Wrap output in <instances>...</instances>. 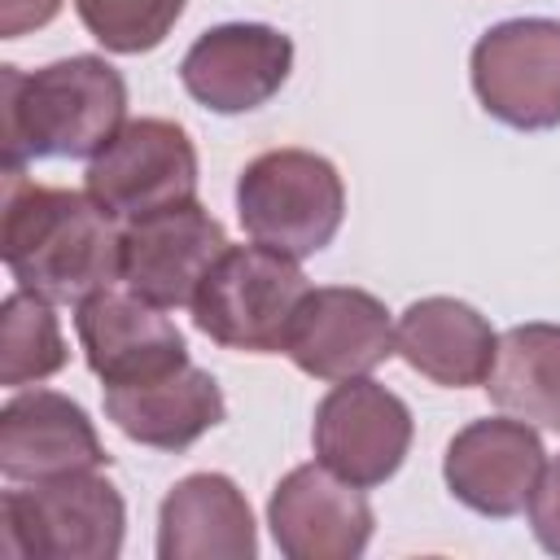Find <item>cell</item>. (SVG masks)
I'll return each mask as SVG.
<instances>
[{
  "label": "cell",
  "instance_id": "9",
  "mask_svg": "<svg viewBox=\"0 0 560 560\" xmlns=\"http://www.w3.org/2000/svg\"><path fill=\"white\" fill-rule=\"evenodd\" d=\"M223 249H228L223 223L192 197L158 214L131 219L122 228L118 280L162 311L192 306L206 271L219 262Z\"/></svg>",
  "mask_w": 560,
  "mask_h": 560
},
{
  "label": "cell",
  "instance_id": "21",
  "mask_svg": "<svg viewBox=\"0 0 560 560\" xmlns=\"http://www.w3.org/2000/svg\"><path fill=\"white\" fill-rule=\"evenodd\" d=\"M74 13L105 52L136 57L171 35L184 0H74Z\"/></svg>",
  "mask_w": 560,
  "mask_h": 560
},
{
  "label": "cell",
  "instance_id": "8",
  "mask_svg": "<svg viewBox=\"0 0 560 560\" xmlns=\"http://www.w3.org/2000/svg\"><path fill=\"white\" fill-rule=\"evenodd\" d=\"M411 433H416L411 407L372 376L337 381L319 398L311 424L315 459L341 481L363 490L389 481L402 468L411 451Z\"/></svg>",
  "mask_w": 560,
  "mask_h": 560
},
{
  "label": "cell",
  "instance_id": "18",
  "mask_svg": "<svg viewBox=\"0 0 560 560\" xmlns=\"http://www.w3.org/2000/svg\"><path fill=\"white\" fill-rule=\"evenodd\" d=\"M494 346L499 337L490 319L459 298H420L394 324V350L407 359V368L446 389L486 385Z\"/></svg>",
  "mask_w": 560,
  "mask_h": 560
},
{
  "label": "cell",
  "instance_id": "4",
  "mask_svg": "<svg viewBox=\"0 0 560 560\" xmlns=\"http://www.w3.org/2000/svg\"><path fill=\"white\" fill-rule=\"evenodd\" d=\"M236 219L249 241L311 258L332 245L346 219V184L337 166L311 149H271L241 171Z\"/></svg>",
  "mask_w": 560,
  "mask_h": 560
},
{
  "label": "cell",
  "instance_id": "22",
  "mask_svg": "<svg viewBox=\"0 0 560 560\" xmlns=\"http://www.w3.org/2000/svg\"><path fill=\"white\" fill-rule=\"evenodd\" d=\"M529 529L534 538L542 542V551L560 556V455L547 459L538 486H534V499H529Z\"/></svg>",
  "mask_w": 560,
  "mask_h": 560
},
{
  "label": "cell",
  "instance_id": "11",
  "mask_svg": "<svg viewBox=\"0 0 560 560\" xmlns=\"http://www.w3.org/2000/svg\"><path fill=\"white\" fill-rule=\"evenodd\" d=\"M293 70V39L267 22H223L192 39L179 61L184 92L210 114L267 105Z\"/></svg>",
  "mask_w": 560,
  "mask_h": 560
},
{
  "label": "cell",
  "instance_id": "16",
  "mask_svg": "<svg viewBox=\"0 0 560 560\" xmlns=\"http://www.w3.org/2000/svg\"><path fill=\"white\" fill-rule=\"evenodd\" d=\"M105 416L114 420L122 438L140 446L188 451L201 433H210L228 416V402H223L219 381L206 368L184 363L153 381L105 385Z\"/></svg>",
  "mask_w": 560,
  "mask_h": 560
},
{
  "label": "cell",
  "instance_id": "14",
  "mask_svg": "<svg viewBox=\"0 0 560 560\" xmlns=\"http://www.w3.org/2000/svg\"><path fill=\"white\" fill-rule=\"evenodd\" d=\"M74 328L83 359L105 385H136L166 376L188 363V346L179 328L162 315V306L144 302L131 289H96L74 306Z\"/></svg>",
  "mask_w": 560,
  "mask_h": 560
},
{
  "label": "cell",
  "instance_id": "15",
  "mask_svg": "<svg viewBox=\"0 0 560 560\" xmlns=\"http://www.w3.org/2000/svg\"><path fill=\"white\" fill-rule=\"evenodd\" d=\"M109 455L88 411L57 389L13 394L0 411V472L9 481H48L92 472Z\"/></svg>",
  "mask_w": 560,
  "mask_h": 560
},
{
  "label": "cell",
  "instance_id": "19",
  "mask_svg": "<svg viewBox=\"0 0 560 560\" xmlns=\"http://www.w3.org/2000/svg\"><path fill=\"white\" fill-rule=\"evenodd\" d=\"M486 394L499 411L560 433V324H516L499 337Z\"/></svg>",
  "mask_w": 560,
  "mask_h": 560
},
{
  "label": "cell",
  "instance_id": "5",
  "mask_svg": "<svg viewBox=\"0 0 560 560\" xmlns=\"http://www.w3.org/2000/svg\"><path fill=\"white\" fill-rule=\"evenodd\" d=\"M306 293L311 280L302 276L298 258L258 241L228 245L192 298V324L228 350L276 354L284 350L293 311Z\"/></svg>",
  "mask_w": 560,
  "mask_h": 560
},
{
  "label": "cell",
  "instance_id": "2",
  "mask_svg": "<svg viewBox=\"0 0 560 560\" xmlns=\"http://www.w3.org/2000/svg\"><path fill=\"white\" fill-rule=\"evenodd\" d=\"M4 175L35 158H96L127 122L122 74L92 52L48 61L31 74L0 66Z\"/></svg>",
  "mask_w": 560,
  "mask_h": 560
},
{
  "label": "cell",
  "instance_id": "12",
  "mask_svg": "<svg viewBox=\"0 0 560 560\" xmlns=\"http://www.w3.org/2000/svg\"><path fill=\"white\" fill-rule=\"evenodd\" d=\"M547 468L542 438L516 416H486L464 424L442 459L446 490L477 516L508 521L529 508L534 486Z\"/></svg>",
  "mask_w": 560,
  "mask_h": 560
},
{
  "label": "cell",
  "instance_id": "17",
  "mask_svg": "<svg viewBox=\"0 0 560 560\" xmlns=\"http://www.w3.org/2000/svg\"><path fill=\"white\" fill-rule=\"evenodd\" d=\"M258 529L241 486L223 472L175 481L158 508V560H254Z\"/></svg>",
  "mask_w": 560,
  "mask_h": 560
},
{
  "label": "cell",
  "instance_id": "23",
  "mask_svg": "<svg viewBox=\"0 0 560 560\" xmlns=\"http://www.w3.org/2000/svg\"><path fill=\"white\" fill-rule=\"evenodd\" d=\"M61 13V0H0V39L31 35Z\"/></svg>",
  "mask_w": 560,
  "mask_h": 560
},
{
  "label": "cell",
  "instance_id": "10",
  "mask_svg": "<svg viewBox=\"0 0 560 560\" xmlns=\"http://www.w3.org/2000/svg\"><path fill=\"white\" fill-rule=\"evenodd\" d=\"M284 354L315 381H350L381 368L394 350V324L376 293L354 284H324L293 311Z\"/></svg>",
  "mask_w": 560,
  "mask_h": 560
},
{
  "label": "cell",
  "instance_id": "20",
  "mask_svg": "<svg viewBox=\"0 0 560 560\" xmlns=\"http://www.w3.org/2000/svg\"><path fill=\"white\" fill-rule=\"evenodd\" d=\"M70 359L52 302L39 293H9L0 306V385L22 389L61 372Z\"/></svg>",
  "mask_w": 560,
  "mask_h": 560
},
{
  "label": "cell",
  "instance_id": "3",
  "mask_svg": "<svg viewBox=\"0 0 560 560\" xmlns=\"http://www.w3.org/2000/svg\"><path fill=\"white\" fill-rule=\"evenodd\" d=\"M4 551L18 560H114L127 534V508L114 481L66 472L0 494Z\"/></svg>",
  "mask_w": 560,
  "mask_h": 560
},
{
  "label": "cell",
  "instance_id": "13",
  "mask_svg": "<svg viewBox=\"0 0 560 560\" xmlns=\"http://www.w3.org/2000/svg\"><path fill=\"white\" fill-rule=\"evenodd\" d=\"M267 525L289 560H354L372 538V503L363 486L341 481L319 459L284 472L267 499Z\"/></svg>",
  "mask_w": 560,
  "mask_h": 560
},
{
  "label": "cell",
  "instance_id": "7",
  "mask_svg": "<svg viewBox=\"0 0 560 560\" xmlns=\"http://www.w3.org/2000/svg\"><path fill=\"white\" fill-rule=\"evenodd\" d=\"M83 188L118 223L158 214L197 197V149L171 118H131L96 158H88Z\"/></svg>",
  "mask_w": 560,
  "mask_h": 560
},
{
  "label": "cell",
  "instance_id": "6",
  "mask_svg": "<svg viewBox=\"0 0 560 560\" xmlns=\"http://www.w3.org/2000/svg\"><path fill=\"white\" fill-rule=\"evenodd\" d=\"M472 92L490 118L516 131L560 127V22L508 18L490 26L468 57Z\"/></svg>",
  "mask_w": 560,
  "mask_h": 560
},
{
  "label": "cell",
  "instance_id": "1",
  "mask_svg": "<svg viewBox=\"0 0 560 560\" xmlns=\"http://www.w3.org/2000/svg\"><path fill=\"white\" fill-rule=\"evenodd\" d=\"M0 254L18 289L39 293L52 306H79L118 280L122 232L92 192L26 184L22 175H9Z\"/></svg>",
  "mask_w": 560,
  "mask_h": 560
}]
</instances>
